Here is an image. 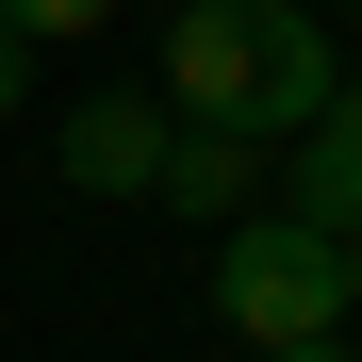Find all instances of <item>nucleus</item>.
Returning a JSON list of instances; mask_svg holds the SVG:
<instances>
[{"instance_id":"5","label":"nucleus","mask_w":362,"mask_h":362,"mask_svg":"<svg viewBox=\"0 0 362 362\" xmlns=\"http://www.w3.org/2000/svg\"><path fill=\"white\" fill-rule=\"evenodd\" d=\"M148 198H165V214H198V230H214V214H247V198H264V132H214V115H181Z\"/></svg>"},{"instance_id":"7","label":"nucleus","mask_w":362,"mask_h":362,"mask_svg":"<svg viewBox=\"0 0 362 362\" xmlns=\"http://www.w3.org/2000/svg\"><path fill=\"white\" fill-rule=\"evenodd\" d=\"M33 99V33H0V115H17Z\"/></svg>"},{"instance_id":"8","label":"nucleus","mask_w":362,"mask_h":362,"mask_svg":"<svg viewBox=\"0 0 362 362\" xmlns=\"http://www.w3.org/2000/svg\"><path fill=\"white\" fill-rule=\"evenodd\" d=\"M247 362H362V346H346V329H313V346H247Z\"/></svg>"},{"instance_id":"3","label":"nucleus","mask_w":362,"mask_h":362,"mask_svg":"<svg viewBox=\"0 0 362 362\" xmlns=\"http://www.w3.org/2000/svg\"><path fill=\"white\" fill-rule=\"evenodd\" d=\"M280 148H296V165H264V181H280V214H313V230H362V66H346L313 115H296Z\"/></svg>"},{"instance_id":"4","label":"nucleus","mask_w":362,"mask_h":362,"mask_svg":"<svg viewBox=\"0 0 362 362\" xmlns=\"http://www.w3.org/2000/svg\"><path fill=\"white\" fill-rule=\"evenodd\" d=\"M165 132H181L165 99H83L66 115V198H148V181H165Z\"/></svg>"},{"instance_id":"1","label":"nucleus","mask_w":362,"mask_h":362,"mask_svg":"<svg viewBox=\"0 0 362 362\" xmlns=\"http://www.w3.org/2000/svg\"><path fill=\"white\" fill-rule=\"evenodd\" d=\"M329 83H346V49L296 17V0H181V17H165V83H148V99L280 148V132H296Z\"/></svg>"},{"instance_id":"6","label":"nucleus","mask_w":362,"mask_h":362,"mask_svg":"<svg viewBox=\"0 0 362 362\" xmlns=\"http://www.w3.org/2000/svg\"><path fill=\"white\" fill-rule=\"evenodd\" d=\"M99 17H115V0H0V33H33V49L49 33H99Z\"/></svg>"},{"instance_id":"2","label":"nucleus","mask_w":362,"mask_h":362,"mask_svg":"<svg viewBox=\"0 0 362 362\" xmlns=\"http://www.w3.org/2000/svg\"><path fill=\"white\" fill-rule=\"evenodd\" d=\"M214 329L230 346L346 329V230H313V214H214Z\"/></svg>"},{"instance_id":"9","label":"nucleus","mask_w":362,"mask_h":362,"mask_svg":"<svg viewBox=\"0 0 362 362\" xmlns=\"http://www.w3.org/2000/svg\"><path fill=\"white\" fill-rule=\"evenodd\" d=\"M346 329H362V230H346Z\"/></svg>"}]
</instances>
